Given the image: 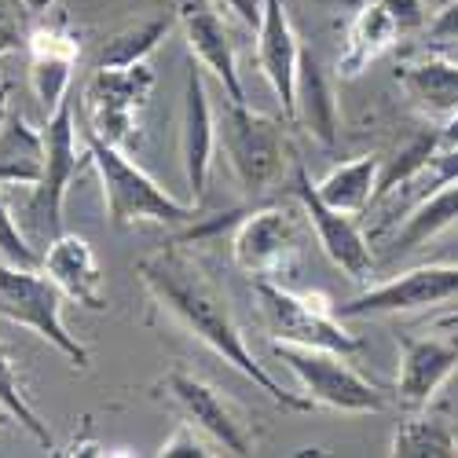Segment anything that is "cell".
<instances>
[{
    "label": "cell",
    "instance_id": "cell-4",
    "mask_svg": "<svg viewBox=\"0 0 458 458\" xmlns=\"http://www.w3.org/2000/svg\"><path fill=\"white\" fill-rule=\"evenodd\" d=\"M253 293L260 316L268 323V334L279 345H304V349H330L352 356L363 349V341L341 323L334 304L319 293H297L276 279H253Z\"/></svg>",
    "mask_w": 458,
    "mask_h": 458
},
{
    "label": "cell",
    "instance_id": "cell-17",
    "mask_svg": "<svg viewBox=\"0 0 458 458\" xmlns=\"http://www.w3.org/2000/svg\"><path fill=\"white\" fill-rule=\"evenodd\" d=\"M297 59H301V41L290 26L283 0H264L260 26H257V66L264 81L272 85L283 118L293 122V81H297Z\"/></svg>",
    "mask_w": 458,
    "mask_h": 458
},
{
    "label": "cell",
    "instance_id": "cell-18",
    "mask_svg": "<svg viewBox=\"0 0 458 458\" xmlns=\"http://www.w3.org/2000/svg\"><path fill=\"white\" fill-rule=\"evenodd\" d=\"M41 272L59 286L63 297L85 304V309H92V312L106 309L99 257L81 235L59 232L55 239H48V246L41 253Z\"/></svg>",
    "mask_w": 458,
    "mask_h": 458
},
{
    "label": "cell",
    "instance_id": "cell-23",
    "mask_svg": "<svg viewBox=\"0 0 458 458\" xmlns=\"http://www.w3.org/2000/svg\"><path fill=\"white\" fill-rule=\"evenodd\" d=\"M454 224H458V180L426 191V199L418 202L407 213V220L396 227V235L389 242V253L403 257V253H411L418 246L433 242L437 235H444L447 227H454Z\"/></svg>",
    "mask_w": 458,
    "mask_h": 458
},
{
    "label": "cell",
    "instance_id": "cell-25",
    "mask_svg": "<svg viewBox=\"0 0 458 458\" xmlns=\"http://www.w3.org/2000/svg\"><path fill=\"white\" fill-rule=\"evenodd\" d=\"M377 180H381V162L374 155H363V158H352V162H341L334 165L319 183V199L330 206V209H341V213H352L360 216L363 209L374 206L377 199Z\"/></svg>",
    "mask_w": 458,
    "mask_h": 458
},
{
    "label": "cell",
    "instance_id": "cell-19",
    "mask_svg": "<svg viewBox=\"0 0 458 458\" xmlns=\"http://www.w3.org/2000/svg\"><path fill=\"white\" fill-rule=\"evenodd\" d=\"M396 85L407 92V99L429 114V118H454L458 114V63L437 52H426L418 59H407L396 66Z\"/></svg>",
    "mask_w": 458,
    "mask_h": 458
},
{
    "label": "cell",
    "instance_id": "cell-13",
    "mask_svg": "<svg viewBox=\"0 0 458 458\" xmlns=\"http://www.w3.org/2000/svg\"><path fill=\"white\" fill-rule=\"evenodd\" d=\"M169 8L187 37V48L202 63V70H209L220 81L224 96L232 103H246L242 81H239V63H235V45L232 33H227L220 12L209 0H169Z\"/></svg>",
    "mask_w": 458,
    "mask_h": 458
},
{
    "label": "cell",
    "instance_id": "cell-9",
    "mask_svg": "<svg viewBox=\"0 0 458 458\" xmlns=\"http://www.w3.org/2000/svg\"><path fill=\"white\" fill-rule=\"evenodd\" d=\"M447 301H458V264H418V268L400 272L389 283H377L345 304H334V312L341 319L403 316V312L437 309V304Z\"/></svg>",
    "mask_w": 458,
    "mask_h": 458
},
{
    "label": "cell",
    "instance_id": "cell-33",
    "mask_svg": "<svg viewBox=\"0 0 458 458\" xmlns=\"http://www.w3.org/2000/svg\"><path fill=\"white\" fill-rule=\"evenodd\" d=\"M426 176H429V187H426V191H433V187H444V183L458 180V147H440L437 155L429 158Z\"/></svg>",
    "mask_w": 458,
    "mask_h": 458
},
{
    "label": "cell",
    "instance_id": "cell-20",
    "mask_svg": "<svg viewBox=\"0 0 458 458\" xmlns=\"http://www.w3.org/2000/svg\"><path fill=\"white\" fill-rule=\"evenodd\" d=\"M293 122L316 136L323 147L334 143L337 136V99H334V85L327 78L323 63L316 59L312 48L301 45V59H297V81H293ZM290 122V125H293Z\"/></svg>",
    "mask_w": 458,
    "mask_h": 458
},
{
    "label": "cell",
    "instance_id": "cell-7",
    "mask_svg": "<svg viewBox=\"0 0 458 458\" xmlns=\"http://www.w3.org/2000/svg\"><path fill=\"white\" fill-rule=\"evenodd\" d=\"M272 352H276V360H283L293 370L301 393L312 400V407H330L341 414L386 411V393H381L374 381H367L356 367H349L341 352L279 345V341H272Z\"/></svg>",
    "mask_w": 458,
    "mask_h": 458
},
{
    "label": "cell",
    "instance_id": "cell-21",
    "mask_svg": "<svg viewBox=\"0 0 458 458\" xmlns=\"http://www.w3.org/2000/svg\"><path fill=\"white\" fill-rule=\"evenodd\" d=\"M45 129H33L26 114L8 110L0 122V187H33L45 176Z\"/></svg>",
    "mask_w": 458,
    "mask_h": 458
},
{
    "label": "cell",
    "instance_id": "cell-8",
    "mask_svg": "<svg viewBox=\"0 0 458 458\" xmlns=\"http://www.w3.org/2000/svg\"><path fill=\"white\" fill-rule=\"evenodd\" d=\"M45 150H48L45 176H41V183L30 187L26 216H30V224L37 227V235H41V239H55L63 232L66 187L73 183V176H78V169H81V158H78V129H73V103L70 99H63L48 114Z\"/></svg>",
    "mask_w": 458,
    "mask_h": 458
},
{
    "label": "cell",
    "instance_id": "cell-14",
    "mask_svg": "<svg viewBox=\"0 0 458 458\" xmlns=\"http://www.w3.org/2000/svg\"><path fill=\"white\" fill-rule=\"evenodd\" d=\"M458 370V337L433 334L414 337L400 334V370H396V396L403 407H426L447 386Z\"/></svg>",
    "mask_w": 458,
    "mask_h": 458
},
{
    "label": "cell",
    "instance_id": "cell-2",
    "mask_svg": "<svg viewBox=\"0 0 458 458\" xmlns=\"http://www.w3.org/2000/svg\"><path fill=\"white\" fill-rule=\"evenodd\" d=\"M85 158L99 173L103 183V206L114 227H136V224H187L195 220V202H180L169 191L143 173L129 150L106 143L96 132H85Z\"/></svg>",
    "mask_w": 458,
    "mask_h": 458
},
{
    "label": "cell",
    "instance_id": "cell-37",
    "mask_svg": "<svg viewBox=\"0 0 458 458\" xmlns=\"http://www.w3.org/2000/svg\"><path fill=\"white\" fill-rule=\"evenodd\" d=\"M8 92H12V89H8L4 81H0V122H4V118H8V110H12V99H8Z\"/></svg>",
    "mask_w": 458,
    "mask_h": 458
},
{
    "label": "cell",
    "instance_id": "cell-16",
    "mask_svg": "<svg viewBox=\"0 0 458 458\" xmlns=\"http://www.w3.org/2000/svg\"><path fill=\"white\" fill-rule=\"evenodd\" d=\"M213 155H216V114L206 96L202 70L191 66L187 70V85H183V118H180V162L183 176L191 187V199L202 202L209 173H213Z\"/></svg>",
    "mask_w": 458,
    "mask_h": 458
},
{
    "label": "cell",
    "instance_id": "cell-5",
    "mask_svg": "<svg viewBox=\"0 0 458 458\" xmlns=\"http://www.w3.org/2000/svg\"><path fill=\"white\" fill-rule=\"evenodd\" d=\"M158 78L147 63H129V66H99L81 89V110L89 132L103 136L106 143L129 150L140 140L143 110L150 103Z\"/></svg>",
    "mask_w": 458,
    "mask_h": 458
},
{
    "label": "cell",
    "instance_id": "cell-36",
    "mask_svg": "<svg viewBox=\"0 0 458 458\" xmlns=\"http://www.w3.org/2000/svg\"><path fill=\"white\" fill-rule=\"evenodd\" d=\"M22 4H26L30 15H48L55 8V0H22Z\"/></svg>",
    "mask_w": 458,
    "mask_h": 458
},
{
    "label": "cell",
    "instance_id": "cell-22",
    "mask_svg": "<svg viewBox=\"0 0 458 458\" xmlns=\"http://www.w3.org/2000/svg\"><path fill=\"white\" fill-rule=\"evenodd\" d=\"M389 454L396 458H451L458 454V433L447 403L414 407L393 433Z\"/></svg>",
    "mask_w": 458,
    "mask_h": 458
},
{
    "label": "cell",
    "instance_id": "cell-26",
    "mask_svg": "<svg viewBox=\"0 0 458 458\" xmlns=\"http://www.w3.org/2000/svg\"><path fill=\"white\" fill-rule=\"evenodd\" d=\"M169 19H147V22H136L122 33H114L110 41L103 45L99 52V66H129V63H147V55L155 52L165 33H169Z\"/></svg>",
    "mask_w": 458,
    "mask_h": 458
},
{
    "label": "cell",
    "instance_id": "cell-1",
    "mask_svg": "<svg viewBox=\"0 0 458 458\" xmlns=\"http://www.w3.org/2000/svg\"><path fill=\"white\" fill-rule=\"evenodd\" d=\"M140 283L147 286V293L155 297L162 312H169L191 337L202 341L224 363H232L242 377H250L272 403H279L286 411H312L309 396L290 393L257 363V356L250 352L246 337H242V327L232 312L227 293L216 286L213 276H206L202 264L191 253H183L176 242L140 260Z\"/></svg>",
    "mask_w": 458,
    "mask_h": 458
},
{
    "label": "cell",
    "instance_id": "cell-30",
    "mask_svg": "<svg viewBox=\"0 0 458 458\" xmlns=\"http://www.w3.org/2000/svg\"><path fill=\"white\" fill-rule=\"evenodd\" d=\"M158 454H162V458H209V454H216V451H213V444L206 440V433H199L191 422H183V426H176V433L158 447Z\"/></svg>",
    "mask_w": 458,
    "mask_h": 458
},
{
    "label": "cell",
    "instance_id": "cell-27",
    "mask_svg": "<svg viewBox=\"0 0 458 458\" xmlns=\"http://www.w3.org/2000/svg\"><path fill=\"white\" fill-rule=\"evenodd\" d=\"M0 407H4L37 444L52 451V444H55V440H52V429H48L45 418L33 411V403H30V396H26V389H22V381H19V374H15V363H12V356L4 352V345H0Z\"/></svg>",
    "mask_w": 458,
    "mask_h": 458
},
{
    "label": "cell",
    "instance_id": "cell-3",
    "mask_svg": "<svg viewBox=\"0 0 458 458\" xmlns=\"http://www.w3.org/2000/svg\"><path fill=\"white\" fill-rule=\"evenodd\" d=\"M216 147L224 150L239 187L250 191V195L276 187L293 158L286 125L279 118H268V114L250 110L246 103H232V99L216 114Z\"/></svg>",
    "mask_w": 458,
    "mask_h": 458
},
{
    "label": "cell",
    "instance_id": "cell-29",
    "mask_svg": "<svg viewBox=\"0 0 458 458\" xmlns=\"http://www.w3.org/2000/svg\"><path fill=\"white\" fill-rule=\"evenodd\" d=\"M26 4L22 0H0V55L19 52L30 41V26H26Z\"/></svg>",
    "mask_w": 458,
    "mask_h": 458
},
{
    "label": "cell",
    "instance_id": "cell-39",
    "mask_svg": "<svg viewBox=\"0 0 458 458\" xmlns=\"http://www.w3.org/2000/svg\"><path fill=\"white\" fill-rule=\"evenodd\" d=\"M440 330H458V312H451V316H444L440 323H437Z\"/></svg>",
    "mask_w": 458,
    "mask_h": 458
},
{
    "label": "cell",
    "instance_id": "cell-12",
    "mask_svg": "<svg viewBox=\"0 0 458 458\" xmlns=\"http://www.w3.org/2000/svg\"><path fill=\"white\" fill-rule=\"evenodd\" d=\"M232 257L250 279L283 276L297 260V220L283 206H264L242 216L232 239Z\"/></svg>",
    "mask_w": 458,
    "mask_h": 458
},
{
    "label": "cell",
    "instance_id": "cell-32",
    "mask_svg": "<svg viewBox=\"0 0 458 458\" xmlns=\"http://www.w3.org/2000/svg\"><path fill=\"white\" fill-rule=\"evenodd\" d=\"M426 41L437 48L458 45V0H447V4L426 22Z\"/></svg>",
    "mask_w": 458,
    "mask_h": 458
},
{
    "label": "cell",
    "instance_id": "cell-11",
    "mask_svg": "<svg viewBox=\"0 0 458 458\" xmlns=\"http://www.w3.org/2000/svg\"><path fill=\"white\" fill-rule=\"evenodd\" d=\"M165 389H169L173 403L180 407L183 422H191L199 433H206L220 451L253 454V437H250L246 422L235 414V407L209 386V381H202L199 374H191L183 367H173L165 374Z\"/></svg>",
    "mask_w": 458,
    "mask_h": 458
},
{
    "label": "cell",
    "instance_id": "cell-38",
    "mask_svg": "<svg viewBox=\"0 0 458 458\" xmlns=\"http://www.w3.org/2000/svg\"><path fill=\"white\" fill-rule=\"evenodd\" d=\"M319 4H323V8H352V12H356L363 0H319Z\"/></svg>",
    "mask_w": 458,
    "mask_h": 458
},
{
    "label": "cell",
    "instance_id": "cell-40",
    "mask_svg": "<svg viewBox=\"0 0 458 458\" xmlns=\"http://www.w3.org/2000/svg\"><path fill=\"white\" fill-rule=\"evenodd\" d=\"M8 422H15V418H12V414H8V411H4V407H0V429H4V426H8Z\"/></svg>",
    "mask_w": 458,
    "mask_h": 458
},
{
    "label": "cell",
    "instance_id": "cell-24",
    "mask_svg": "<svg viewBox=\"0 0 458 458\" xmlns=\"http://www.w3.org/2000/svg\"><path fill=\"white\" fill-rule=\"evenodd\" d=\"M400 37L396 22L389 19V12L377 4V0H363L352 15V26H349V41H345V52L337 59V70L341 78H360V73L386 52L393 41Z\"/></svg>",
    "mask_w": 458,
    "mask_h": 458
},
{
    "label": "cell",
    "instance_id": "cell-10",
    "mask_svg": "<svg viewBox=\"0 0 458 458\" xmlns=\"http://www.w3.org/2000/svg\"><path fill=\"white\" fill-rule=\"evenodd\" d=\"M293 195L301 199L304 216H309V224L316 227V239L327 250V257L352 283H370V276H374V253H370L367 235L356 227V216L341 213V209H330L319 199V191H316V183H312V176H309V169H304V165H293Z\"/></svg>",
    "mask_w": 458,
    "mask_h": 458
},
{
    "label": "cell",
    "instance_id": "cell-34",
    "mask_svg": "<svg viewBox=\"0 0 458 458\" xmlns=\"http://www.w3.org/2000/svg\"><path fill=\"white\" fill-rule=\"evenodd\" d=\"M220 4L232 12L242 26H250V30H257L260 26V12H264V0H220Z\"/></svg>",
    "mask_w": 458,
    "mask_h": 458
},
{
    "label": "cell",
    "instance_id": "cell-15",
    "mask_svg": "<svg viewBox=\"0 0 458 458\" xmlns=\"http://www.w3.org/2000/svg\"><path fill=\"white\" fill-rule=\"evenodd\" d=\"M30 89L41 99L45 114H52L63 99H70V78L81 55V37L66 22H45L30 30Z\"/></svg>",
    "mask_w": 458,
    "mask_h": 458
},
{
    "label": "cell",
    "instance_id": "cell-28",
    "mask_svg": "<svg viewBox=\"0 0 458 458\" xmlns=\"http://www.w3.org/2000/svg\"><path fill=\"white\" fill-rule=\"evenodd\" d=\"M0 260L19 264V268H41V250L30 242V235L12 216V206L0 195Z\"/></svg>",
    "mask_w": 458,
    "mask_h": 458
},
{
    "label": "cell",
    "instance_id": "cell-35",
    "mask_svg": "<svg viewBox=\"0 0 458 458\" xmlns=\"http://www.w3.org/2000/svg\"><path fill=\"white\" fill-rule=\"evenodd\" d=\"M440 147H458V114L444 122V129H440Z\"/></svg>",
    "mask_w": 458,
    "mask_h": 458
},
{
    "label": "cell",
    "instance_id": "cell-31",
    "mask_svg": "<svg viewBox=\"0 0 458 458\" xmlns=\"http://www.w3.org/2000/svg\"><path fill=\"white\" fill-rule=\"evenodd\" d=\"M377 4L389 12V19L396 22L400 37H403V33H418V30H426V22H429L426 0H377Z\"/></svg>",
    "mask_w": 458,
    "mask_h": 458
},
{
    "label": "cell",
    "instance_id": "cell-6",
    "mask_svg": "<svg viewBox=\"0 0 458 458\" xmlns=\"http://www.w3.org/2000/svg\"><path fill=\"white\" fill-rule=\"evenodd\" d=\"M0 319L33 330L55 352H63L78 370L92 363V352L78 334H70L63 323V293L41 268H19L0 260Z\"/></svg>",
    "mask_w": 458,
    "mask_h": 458
}]
</instances>
